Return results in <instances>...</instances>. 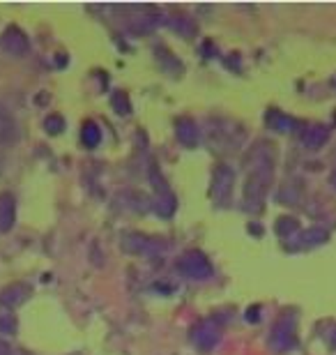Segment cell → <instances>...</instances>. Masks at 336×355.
<instances>
[{"label": "cell", "instance_id": "cell-11", "mask_svg": "<svg viewBox=\"0 0 336 355\" xmlns=\"http://www.w3.org/2000/svg\"><path fill=\"white\" fill-rule=\"evenodd\" d=\"M175 134H177V141L187 148H196L198 141H201V132H198V127L191 118H177L175 120Z\"/></svg>", "mask_w": 336, "mask_h": 355}, {"label": "cell", "instance_id": "cell-4", "mask_svg": "<svg viewBox=\"0 0 336 355\" xmlns=\"http://www.w3.org/2000/svg\"><path fill=\"white\" fill-rule=\"evenodd\" d=\"M297 339V325H295V318L292 316H283L278 318L276 325L272 328V335H269V349L274 353H283L288 351Z\"/></svg>", "mask_w": 336, "mask_h": 355}, {"label": "cell", "instance_id": "cell-7", "mask_svg": "<svg viewBox=\"0 0 336 355\" xmlns=\"http://www.w3.org/2000/svg\"><path fill=\"white\" fill-rule=\"evenodd\" d=\"M0 46H3L5 53L14 55V58H21V55L30 51V40H28V35L21 28L7 26L3 35H0Z\"/></svg>", "mask_w": 336, "mask_h": 355}, {"label": "cell", "instance_id": "cell-23", "mask_svg": "<svg viewBox=\"0 0 336 355\" xmlns=\"http://www.w3.org/2000/svg\"><path fill=\"white\" fill-rule=\"evenodd\" d=\"M327 344H330V349L336 351V328L330 332V337H327Z\"/></svg>", "mask_w": 336, "mask_h": 355}, {"label": "cell", "instance_id": "cell-19", "mask_svg": "<svg viewBox=\"0 0 336 355\" xmlns=\"http://www.w3.org/2000/svg\"><path fill=\"white\" fill-rule=\"evenodd\" d=\"M44 130L48 134H60V132H65V118L58 116V113H51V116H46L44 118Z\"/></svg>", "mask_w": 336, "mask_h": 355}, {"label": "cell", "instance_id": "cell-15", "mask_svg": "<svg viewBox=\"0 0 336 355\" xmlns=\"http://www.w3.org/2000/svg\"><path fill=\"white\" fill-rule=\"evenodd\" d=\"M81 141H83L85 148L95 150V148L102 144V132H99V125H95L92 120H88V123L83 125V130H81Z\"/></svg>", "mask_w": 336, "mask_h": 355}, {"label": "cell", "instance_id": "cell-14", "mask_svg": "<svg viewBox=\"0 0 336 355\" xmlns=\"http://www.w3.org/2000/svg\"><path fill=\"white\" fill-rule=\"evenodd\" d=\"M267 125L272 127V130L288 134V132H292L297 127V120L290 118V116H285V113H276L274 111V113H269V116H267Z\"/></svg>", "mask_w": 336, "mask_h": 355}, {"label": "cell", "instance_id": "cell-22", "mask_svg": "<svg viewBox=\"0 0 336 355\" xmlns=\"http://www.w3.org/2000/svg\"><path fill=\"white\" fill-rule=\"evenodd\" d=\"M0 355H12V346L0 339Z\"/></svg>", "mask_w": 336, "mask_h": 355}, {"label": "cell", "instance_id": "cell-8", "mask_svg": "<svg viewBox=\"0 0 336 355\" xmlns=\"http://www.w3.org/2000/svg\"><path fill=\"white\" fill-rule=\"evenodd\" d=\"M159 243L150 236H143V233H125L123 236V250L127 254H154L159 250Z\"/></svg>", "mask_w": 336, "mask_h": 355}, {"label": "cell", "instance_id": "cell-10", "mask_svg": "<svg viewBox=\"0 0 336 355\" xmlns=\"http://www.w3.org/2000/svg\"><path fill=\"white\" fill-rule=\"evenodd\" d=\"M19 141V125L14 113L0 104V146H14Z\"/></svg>", "mask_w": 336, "mask_h": 355}, {"label": "cell", "instance_id": "cell-6", "mask_svg": "<svg viewBox=\"0 0 336 355\" xmlns=\"http://www.w3.org/2000/svg\"><path fill=\"white\" fill-rule=\"evenodd\" d=\"M219 339H221V328L214 318H205V321L196 323L194 330H191V344L203 353L212 351L219 344Z\"/></svg>", "mask_w": 336, "mask_h": 355}, {"label": "cell", "instance_id": "cell-2", "mask_svg": "<svg viewBox=\"0 0 336 355\" xmlns=\"http://www.w3.org/2000/svg\"><path fill=\"white\" fill-rule=\"evenodd\" d=\"M177 272L187 279H210L212 277V263L210 259L205 257L203 252L198 250H191V252H184L180 259H177Z\"/></svg>", "mask_w": 336, "mask_h": 355}, {"label": "cell", "instance_id": "cell-5", "mask_svg": "<svg viewBox=\"0 0 336 355\" xmlns=\"http://www.w3.org/2000/svg\"><path fill=\"white\" fill-rule=\"evenodd\" d=\"M269 187L267 180L256 175H247L245 191H242V208L247 212H260L265 208V191Z\"/></svg>", "mask_w": 336, "mask_h": 355}, {"label": "cell", "instance_id": "cell-18", "mask_svg": "<svg viewBox=\"0 0 336 355\" xmlns=\"http://www.w3.org/2000/svg\"><path fill=\"white\" fill-rule=\"evenodd\" d=\"M297 231H299L297 219H292V217H278L276 219V233L281 238H288V236H292V233H297Z\"/></svg>", "mask_w": 336, "mask_h": 355}, {"label": "cell", "instance_id": "cell-9", "mask_svg": "<svg viewBox=\"0 0 336 355\" xmlns=\"http://www.w3.org/2000/svg\"><path fill=\"white\" fill-rule=\"evenodd\" d=\"M30 295H33V291L28 284L14 282V284H10V286H5L3 291H0V304L7 309H12V307H19V304L28 302V297Z\"/></svg>", "mask_w": 336, "mask_h": 355}, {"label": "cell", "instance_id": "cell-17", "mask_svg": "<svg viewBox=\"0 0 336 355\" xmlns=\"http://www.w3.org/2000/svg\"><path fill=\"white\" fill-rule=\"evenodd\" d=\"M19 328L17 316L12 314V309L0 307V335H14Z\"/></svg>", "mask_w": 336, "mask_h": 355}, {"label": "cell", "instance_id": "cell-16", "mask_svg": "<svg viewBox=\"0 0 336 355\" xmlns=\"http://www.w3.org/2000/svg\"><path fill=\"white\" fill-rule=\"evenodd\" d=\"M152 208L159 212L161 217H170L175 212V198H173V194H170L168 189L159 191V196H157V201L152 203Z\"/></svg>", "mask_w": 336, "mask_h": 355}, {"label": "cell", "instance_id": "cell-1", "mask_svg": "<svg viewBox=\"0 0 336 355\" xmlns=\"http://www.w3.org/2000/svg\"><path fill=\"white\" fill-rule=\"evenodd\" d=\"M274 166H276L274 146L267 144V141H258V144H254L251 153L247 155L249 175L263 178V180L272 182V178H274Z\"/></svg>", "mask_w": 336, "mask_h": 355}, {"label": "cell", "instance_id": "cell-24", "mask_svg": "<svg viewBox=\"0 0 336 355\" xmlns=\"http://www.w3.org/2000/svg\"><path fill=\"white\" fill-rule=\"evenodd\" d=\"M330 184H332V187L336 189V168H334V171H332V175H330Z\"/></svg>", "mask_w": 336, "mask_h": 355}, {"label": "cell", "instance_id": "cell-12", "mask_svg": "<svg viewBox=\"0 0 336 355\" xmlns=\"http://www.w3.org/2000/svg\"><path fill=\"white\" fill-rule=\"evenodd\" d=\"M14 222H17V198L12 194H0V233L12 231Z\"/></svg>", "mask_w": 336, "mask_h": 355}, {"label": "cell", "instance_id": "cell-3", "mask_svg": "<svg viewBox=\"0 0 336 355\" xmlns=\"http://www.w3.org/2000/svg\"><path fill=\"white\" fill-rule=\"evenodd\" d=\"M233 187H235V171L228 164H219L212 173V187H210V194L214 198V203L217 205L231 203Z\"/></svg>", "mask_w": 336, "mask_h": 355}, {"label": "cell", "instance_id": "cell-21", "mask_svg": "<svg viewBox=\"0 0 336 355\" xmlns=\"http://www.w3.org/2000/svg\"><path fill=\"white\" fill-rule=\"evenodd\" d=\"M258 311H260V307H258V304H254V307L247 311V318H249V321H251V323L258 321V316H256V314H258Z\"/></svg>", "mask_w": 336, "mask_h": 355}, {"label": "cell", "instance_id": "cell-13", "mask_svg": "<svg viewBox=\"0 0 336 355\" xmlns=\"http://www.w3.org/2000/svg\"><path fill=\"white\" fill-rule=\"evenodd\" d=\"M327 139H330V130L325 125H311L309 130L302 132V144L306 148H311V150L323 148L327 144Z\"/></svg>", "mask_w": 336, "mask_h": 355}, {"label": "cell", "instance_id": "cell-20", "mask_svg": "<svg viewBox=\"0 0 336 355\" xmlns=\"http://www.w3.org/2000/svg\"><path fill=\"white\" fill-rule=\"evenodd\" d=\"M113 109H116L120 116H130L132 113V104L125 92H116V95H113Z\"/></svg>", "mask_w": 336, "mask_h": 355}]
</instances>
